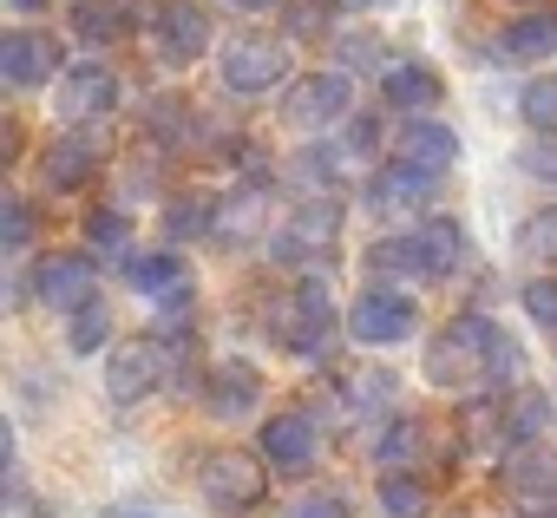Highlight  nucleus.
Listing matches in <instances>:
<instances>
[{
	"label": "nucleus",
	"instance_id": "nucleus-1",
	"mask_svg": "<svg viewBox=\"0 0 557 518\" xmlns=\"http://www.w3.org/2000/svg\"><path fill=\"white\" fill-rule=\"evenodd\" d=\"M492 342H498V322L492 316H453L433 342H426V381L433 387H466L492 368Z\"/></svg>",
	"mask_w": 557,
	"mask_h": 518
},
{
	"label": "nucleus",
	"instance_id": "nucleus-2",
	"mask_svg": "<svg viewBox=\"0 0 557 518\" xmlns=\"http://www.w3.org/2000/svg\"><path fill=\"white\" fill-rule=\"evenodd\" d=\"M269 459L262 453H243V446H223V453H210L203 459V472H197V485H203V505L216 511V518H249L262 498H269Z\"/></svg>",
	"mask_w": 557,
	"mask_h": 518
},
{
	"label": "nucleus",
	"instance_id": "nucleus-3",
	"mask_svg": "<svg viewBox=\"0 0 557 518\" xmlns=\"http://www.w3.org/2000/svg\"><path fill=\"white\" fill-rule=\"evenodd\" d=\"M275 322H269V335L283 342L289 355H322L329 348V335H335V303H329V289L315 283V276H296L289 283V296L269 309Z\"/></svg>",
	"mask_w": 557,
	"mask_h": 518
},
{
	"label": "nucleus",
	"instance_id": "nucleus-4",
	"mask_svg": "<svg viewBox=\"0 0 557 518\" xmlns=\"http://www.w3.org/2000/svg\"><path fill=\"white\" fill-rule=\"evenodd\" d=\"M34 303L53 316H79L99 303V263L92 249H47L34 263Z\"/></svg>",
	"mask_w": 557,
	"mask_h": 518
},
{
	"label": "nucleus",
	"instance_id": "nucleus-5",
	"mask_svg": "<svg viewBox=\"0 0 557 518\" xmlns=\"http://www.w3.org/2000/svg\"><path fill=\"white\" fill-rule=\"evenodd\" d=\"M348 335H355L361 348L413 342V335H420V303L400 296V289H387V283H374V289L355 296V309H348Z\"/></svg>",
	"mask_w": 557,
	"mask_h": 518
},
{
	"label": "nucleus",
	"instance_id": "nucleus-6",
	"mask_svg": "<svg viewBox=\"0 0 557 518\" xmlns=\"http://www.w3.org/2000/svg\"><path fill=\"white\" fill-rule=\"evenodd\" d=\"M289 79V47L283 40H262V34H236L223 47V86L236 99H262Z\"/></svg>",
	"mask_w": 557,
	"mask_h": 518
},
{
	"label": "nucleus",
	"instance_id": "nucleus-7",
	"mask_svg": "<svg viewBox=\"0 0 557 518\" xmlns=\"http://www.w3.org/2000/svg\"><path fill=\"white\" fill-rule=\"evenodd\" d=\"M355 112V79L348 73H309L302 86H289V99H283V119L296 125V132H329V125H342Z\"/></svg>",
	"mask_w": 557,
	"mask_h": 518
},
{
	"label": "nucleus",
	"instance_id": "nucleus-8",
	"mask_svg": "<svg viewBox=\"0 0 557 518\" xmlns=\"http://www.w3.org/2000/svg\"><path fill=\"white\" fill-rule=\"evenodd\" d=\"M158 381H164V335H138V342H119L106 355V400L112 407L145 400Z\"/></svg>",
	"mask_w": 557,
	"mask_h": 518
},
{
	"label": "nucleus",
	"instance_id": "nucleus-9",
	"mask_svg": "<svg viewBox=\"0 0 557 518\" xmlns=\"http://www.w3.org/2000/svg\"><path fill=\"white\" fill-rule=\"evenodd\" d=\"M119 106V73L106 60H79L60 73V119L66 125H106Z\"/></svg>",
	"mask_w": 557,
	"mask_h": 518
},
{
	"label": "nucleus",
	"instance_id": "nucleus-10",
	"mask_svg": "<svg viewBox=\"0 0 557 518\" xmlns=\"http://www.w3.org/2000/svg\"><path fill=\"white\" fill-rule=\"evenodd\" d=\"M498 479H505V492L518 498L524 518H557V453H544V446H511Z\"/></svg>",
	"mask_w": 557,
	"mask_h": 518
},
{
	"label": "nucleus",
	"instance_id": "nucleus-11",
	"mask_svg": "<svg viewBox=\"0 0 557 518\" xmlns=\"http://www.w3.org/2000/svg\"><path fill=\"white\" fill-rule=\"evenodd\" d=\"M151 47H158L164 66H197L210 53V14L197 0H164L151 14Z\"/></svg>",
	"mask_w": 557,
	"mask_h": 518
},
{
	"label": "nucleus",
	"instance_id": "nucleus-12",
	"mask_svg": "<svg viewBox=\"0 0 557 518\" xmlns=\"http://www.w3.org/2000/svg\"><path fill=\"white\" fill-rule=\"evenodd\" d=\"M335 236H342V203L315 197V203L289 210V223L269 236V256H275V263H309L315 249H335Z\"/></svg>",
	"mask_w": 557,
	"mask_h": 518
},
{
	"label": "nucleus",
	"instance_id": "nucleus-13",
	"mask_svg": "<svg viewBox=\"0 0 557 518\" xmlns=\"http://www.w3.org/2000/svg\"><path fill=\"white\" fill-rule=\"evenodd\" d=\"M99 164H106V138H99V125H73L66 138H53V145L40 151V177H47V190H86V184L99 177Z\"/></svg>",
	"mask_w": 557,
	"mask_h": 518
},
{
	"label": "nucleus",
	"instance_id": "nucleus-14",
	"mask_svg": "<svg viewBox=\"0 0 557 518\" xmlns=\"http://www.w3.org/2000/svg\"><path fill=\"white\" fill-rule=\"evenodd\" d=\"M256 453L275 466V472H309L315 459H322V427L309 420V414H269L262 420V433H256Z\"/></svg>",
	"mask_w": 557,
	"mask_h": 518
},
{
	"label": "nucleus",
	"instance_id": "nucleus-15",
	"mask_svg": "<svg viewBox=\"0 0 557 518\" xmlns=\"http://www.w3.org/2000/svg\"><path fill=\"white\" fill-rule=\"evenodd\" d=\"M203 414H210L216 427H243V420H256V414H262V374H256L249 361H223V368H210V381H203Z\"/></svg>",
	"mask_w": 557,
	"mask_h": 518
},
{
	"label": "nucleus",
	"instance_id": "nucleus-16",
	"mask_svg": "<svg viewBox=\"0 0 557 518\" xmlns=\"http://www.w3.org/2000/svg\"><path fill=\"white\" fill-rule=\"evenodd\" d=\"M440 184H446V171H426V164H381V177L368 184V203L381 210V217H420V203H433L440 197Z\"/></svg>",
	"mask_w": 557,
	"mask_h": 518
},
{
	"label": "nucleus",
	"instance_id": "nucleus-17",
	"mask_svg": "<svg viewBox=\"0 0 557 518\" xmlns=\"http://www.w3.org/2000/svg\"><path fill=\"white\" fill-rule=\"evenodd\" d=\"M60 60H66V47L47 27H14L0 40V73H8V86H47L60 73Z\"/></svg>",
	"mask_w": 557,
	"mask_h": 518
},
{
	"label": "nucleus",
	"instance_id": "nucleus-18",
	"mask_svg": "<svg viewBox=\"0 0 557 518\" xmlns=\"http://www.w3.org/2000/svg\"><path fill=\"white\" fill-rule=\"evenodd\" d=\"M361 263L381 276V283H440V270H433V249H426V236H420V223L407 230V236H381Z\"/></svg>",
	"mask_w": 557,
	"mask_h": 518
},
{
	"label": "nucleus",
	"instance_id": "nucleus-19",
	"mask_svg": "<svg viewBox=\"0 0 557 518\" xmlns=\"http://www.w3.org/2000/svg\"><path fill=\"white\" fill-rule=\"evenodd\" d=\"M394 158L400 164H426V171H453L459 164V138L433 119V112H407L400 138H394Z\"/></svg>",
	"mask_w": 557,
	"mask_h": 518
},
{
	"label": "nucleus",
	"instance_id": "nucleus-20",
	"mask_svg": "<svg viewBox=\"0 0 557 518\" xmlns=\"http://www.w3.org/2000/svg\"><path fill=\"white\" fill-rule=\"evenodd\" d=\"M125 283L138 296H158V303H190V276H184V256L177 249H138V256H125Z\"/></svg>",
	"mask_w": 557,
	"mask_h": 518
},
{
	"label": "nucleus",
	"instance_id": "nucleus-21",
	"mask_svg": "<svg viewBox=\"0 0 557 518\" xmlns=\"http://www.w3.org/2000/svg\"><path fill=\"white\" fill-rule=\"evenodd\" d=\"M381 92H387V106H394V112H433L446 86H440V73H433V66L407 60V66H387V73H381Z\"/></svg>",
	"mask_w": 557,
	"mask_h": 518
},
{
	"label": "nucleus",
	"instance_id": "nucleus-22",
	"mask_svg": "<svg viewBox=\"0 0 557 518\" xmlns=\"http://www.w3.org/2000/svg\"><path fill=\"white\" fill-rule=\"evenodd\" d=\"M544 427H550V407H544V394L524 381V387H511V400L498 407V440L505 446H537L544 440Z\"/></svg>",
	"mask_w": 557,
	"mask_h": 518
},
{
	"label": "nucleus",
	"instance_id": "nucleus-23",
	"mask_svg": "<svg viewBox=\"0 0 557 518\" xmlns=\"http://www.w3.org/2000/svg\"><path fill=\"white\" fill-rule=\"evenodd\" d=\"M374 505H381V518H426L433 511V492H426V479L413 466H381Z\"/></svg>",
	"mask_w": 557,
	"mask_h": 518
},
{
	"label": "nucleus",
	"instance_id": "nucleus-24",
	"mask_svg": "<svg viewBox=\"0 0 557 518\" xmlns=\"http://www.w3.org/2000/svg\"><path fill=\"white\" fill-rule=\"evenodd\" d=\"M498 60H557V14H524L498 34Z\"/></svg>",
	"mask_w": 557,
	"mask_h": 518
},
{
	"label": "nucleus",
	"instance_id": "nucleus-25",
	"mask_svg": "<svg viewBox=\"0 0 557 518\" xmlns=\"http://www.w3.org/2000/svg\"><path fill=\"white\" fill-rule=\"evenodd\" d=\"M420 236H426V249H433V270H440V276L466 270V230H459V217H420Z\"/></svg>",
	"mask_w": 557,
	"mask_h": 518
},
{
	"label": "nucleus",
	"instance_id": "nucleus-26",
	"mask_svg": "<svg viewBox=\"0 0 557 518\" xmlns=\"http://www.w3.org/2000/svg\"><path fill=\"white\" fill-rule=\"evenodd\" d=\"M79 34L92 40V47H106V40H125L132 34V14H125V0H79Z\"/></svg>",
	"mask_w": 557,
	"mask_h": 518
},
{
	"label": "nucleus",
	"instance_id": "nucleus-27",
	"mask_svg": "<svg viewBox=\"0 0 557 518\" xmlns=\"http://www.w3.org/2000/svg\"><path fill=\"white\" fill-rule=\"evenodd\" d=\"M426 453V427L420 420H387V433L374 440V459L381 466H407V459H420Z\"/></svg>",
	"mask_w": 557,
	"mask_h": 518
},
{
	"label": "nucleus",
	"instance_id": "nucleus-28",
	"mask_svg": "<svg viewBox=\"0 0 557 518\" xmlns=\"http://www.w3.org/2000/svg\"><path fill=\"white\" fill-rule=\"evenodd\" d=\"M164 230H171L177 243H184V236H210V230H216V203H210V197H171Z\"/></svg>",
	"mask_w": 557,
	"mask_h": 518
},
{
	"label": "nucleus",
	"instance_id": "nucleus-29",
	"mask_svg": "<svg viewBox=\"0 0 557 518\" xmlns=\"http://www.w3.org/2000/svg\"><path fill=\"white\" fill-rule=\"evenodd\" d=\"M394 387H400V381H394L387 368H355V374H342L348 407H368V414H374V407H387V400H394Z\"/></svg>",
	"mask_w": 557,
	"mask_h": 518
},
{
	"label": "nucleus",
	"instance_id": "nucleus-30",
	"mask_svg": "<svg viewBox=\"0 0 557 518\" xmlns=\"http://www.w3.org/2000/svg\"><path fill=\"white\" fill-rule=\"evenodd\" d=\"M106 342H112V309H106V303L79 309V316H73V329H66V348H73V355H99Z\"/></svg>",
	"mask_w": 557,
	"mask_h": 518
},
{
	"label": "nucleus",
	"instance_id": "nucleus-31",
	"mask_svg": "<svg viewBox=\"0 0 557 518\" xmlns=\"http://www.w3.org/2000/svg\"><path fill=\"white\" fill-rule=\"evenodd\" d=\"M518 112H524V125H531V132H557V73L531 79V86H524V99H518Z\"/></svg>",
	"mask_w": 557,
	"mask_h": 518
},
{
	"label": "nucleus",
	"instance_id": "nucleus-32",
	"mask_svg": "<svg viewBox=\"0 0 557 518\" xmlns=\"http://www.w3.org/2000/svg\"><path fill=\"white\" fill-rule=\"evenodd\" d=\"M125 236H132V217L125 210H112V203L86 210V249H125Z\"/></svg>",
	"mask_w": 557,
	"mask_h": 518
},
{
	"label": "nucleus",
	"instance_id": "nucleus-33",
	"mask_svg": "<svg viewBox=\"0 0 557 518\" xmlns=\"http://www.w3.org/2000/svg\"><path fill=\"white\" fill-rule=\"evenodd\" d=\"M518 171H524L531 184H557V132L524 138V145H518Z\"/></svg>",
	"mask_w": 557,
	"mask_h": 518
},
{
	"label": "nucleus",
	"instance_id": "nucleus-34",
	"mask_svg": "<svg viewBox=\"0 0 557 518\" xmlns=\"http://www.w3.org/2000/svg\"><path fill=\"white\" fill-rule=\"evenodd\" d=\"M518 256H524V263H550V256H557V210H544V217H531L518 230Z\"/></svg>",
	"mask_w": 557,
	"mask_h": 518
},
{
	"label": "nucleus",
	"instance_id": "nucleus-35",
	"mask_svg": "<svg viewBox=\"0 0 557 518\" xmlns=\"http://www.w3.org/2000/svg\"><path fill=\"white\" fill-rule=\"evenodd\" d=\"M335 27V0H289V34L296 40H322Z\"/></svg>",
	"mask_w": 557,
	"mask_h": 518
},
{
	"label": "nucleus",
	"instance_id": "nucleus-36",
	"mask_svg": "<svg viewBox=\"0 0 557 518\" xmlns=\"http://www.w3.org/2000/svg\"><path fill=\"white\" fill-rule=\"evenodd\" d=\"M524 316L557 335V276H531V283H524Z\"/></svg>",
	"mask_w": 557,
	"mask_h": 518
},
{
	"label": "nucleus",
	"instance_id": "nucleus-37",
	"mask_svg": "<svg viewBox=\"0 0 557 518\" xmlns=\"http://www.w3.org/2000/svg\"><path fill=\"white\" fill-rule=\"evenodd\" d=\"M296 184H315V190H329V184H335V151H329V145L302 151V158H296Z\"/></svg>",
	"mask_w": 557,
	"mask_h": 518
},
{
	"label": "nucleus",
	"instance_id": "nucleus-38",
	"mask_svg": "<svg viewBox=\"0 0 557 518\" xmlns=\"http://www.w3.org/2000/svg\"><path fill=\"white\" fill-rule=\"evenodd\" d=\"M289 518H348V498L342 492H302L289 505Z\"/></svg>",
	"mask_w": 557,
	"mask_h": 518
},
{
	"label": "nucleus",
	"instance_id": "nucleus-39",
	"mask_svg": "<svg viewBox=\"0 0 557 518\" xmlns=\"http://www.w3.org/2000/svg\"><path fill=\"white\" fill-rule=\"evenodd\" d=\"M27 236H34V210L14 197V203H8V256H21V249H27Z\"/></svg>",
	"mask_w": 557,
	"mask_h": 518
},
{
	"label": "nucleus",
	"instance_id": "nucleus-40",
	"mask_svg": "<svg viewBox=\"0 0 557 518\" xmlns=\"http://www.w3.org/2000/svg\"><path fill=\"white\" fill-rule=\"evenodd\" d=\"M342 53H348V66H381V40H374V34H368V40H348Z\"/></svg>",
	"mask_w": 557,
	"mask_h": 518
},
{
	"label": "nucleus",
	"instance_id": "nucleus-41",
	"mask_svg": "<svg viewBox=\"0 0 557 518\" xmlns=\"http://www.w3.org/2000/svg\"><path fill=\"white\" fill-rule=\"evenodd\" d=\"M230 8H243V14H262V8H283V0H230Z\"/></svg>",
	"mask_w": 557,
	"mask_h": 518
},
{
	"label": "nucleus",
	"instance_id": "nucleus-42",
	"mask_svg": "<svg viewBox=\"0 0 557 518\" xmlns=\"http://www.w3.org/2000/svg\"><path fill=\"white\" fill-rule=\"evenodd\" d=\"M106 518H151V511H138V505H112Z\"/></svg>",
	"mask_w": 557,
	"mask_h": 518
},
{
	"label": "nucleus",
	"instance_id": "nucleus-43",
	"mask_svg": "<svg viewBox=\"0 0 557 518\" xmlns=\"http://www.w3.org/2000/svg\"><path fill=\"white\" fill-rule=\"evenodd\" d=\"M466 518H511V511H466ZM518 518H524V511H518Z\"/></svg>",
	"mask_w": 557,
	"mask_h": 518
},
{
	"label": "nucleus",
	"instance_id": "nucleus-44",
	"mask_svg": "<svg viewBox=\"0 0 557 518\" xmlns=\"http://www.w3.org/2000/svg\"><path fill=\"white\" fill-rule=\"evenodd\" d=\"M355 8H387V0H355Z\"/></svg>",
	"mask_w": 557,
	"mask_h": 518
}]
</instances>
